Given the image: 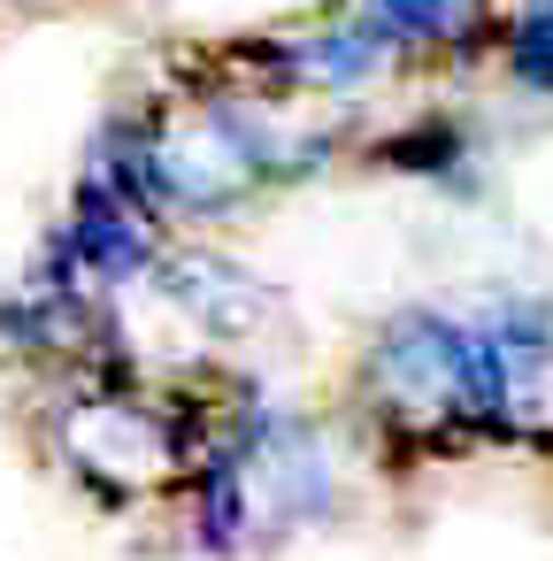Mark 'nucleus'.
Here are the masks:
<instances>
[{
	"mask_svg": "<svg viewBox=\"0 0 553 561\" xmlns=\"http://www.w3.org/2000/svg\"><path fill=\"white\" fill-rule=\"evenodd\" d=\"M200 484V523L216 546H277L292 530H308L315 515H331L338 500V469L315 423H246L223 454H208Z\"/></svg>",
	"mask_w": 553,
	"mask_h": 561,
	"instance_id": "2",
	"label": "nucleus"
},
{
	"mask_svg": "<svg viewBox=\"0 0 553 561\" xmlns=\"http://www.w3.org/2000/svg\"><path fill=\"white\" fill-rule=\"evenodd\" d=\"M108 154L131 170V185L147 193V208H177V216H216V208H239L262 178L254 147L239 139V124L223 116L216 93H193V101H162L147 116H131Z\"/></svg>",
	"mask_w": 553,
	"mask_h": 561,
	"instance_id": "3",
	"label": "nucleus"
},
{
	"mask_svg": "<svg viewBox=\"0 0 553 561\" xmlns=\"http://www.w3.org/2000/svg\"><path fill=\"white\" fill-rule=\"evenodd\" d=\"M361 400L400 438H446L484 423V369L469 323L446 316H392L361 362Z\"/></svg>",
	"mask_w": 553,
	"mask_h": 561,
	"instance_id": "4",
	"label": "nucleus"
},
{
	"mask_svg": "<svg viewBox=\"0 0 553 561\" xmlns=\"http://www.w3.org/2000/svg\"><path fill=\"white\" fill-rule=\"evenodd\" d=\"M147 285L177 308V323H185L193 339H216V346H239V339H254V331L277 316L269 285L246 277L239 262L208 254V247H162L154 270H147Z\"/></svg>",
	"mask_w": 553,
	"mask_h": 561,
	"instance_id": "5",
	"label": "nucleus"
},
{
	"mask_svg": "<svg viewBox=\"0 0 553 561\" xmlns=\"http://www.w3.org/2000/svg\"><path fill=\"white\" fill-rule=\"evenodd\" d=\"M507 47H515V70H522V78L553 85V0H515Z\"/></svg>",
	"mask_w": 553,
	"mask_h": 561,
	"instance_id": "9",
	"label": "nucleus"
},
{
	"mask_svg": "<svg viewBox=\"0 0 553 561\" xmlns=\"http://www.w3.org/2000/svg\"><path fill=\"white\" fill-rule=\"evenodd\" d=\"M55 454L101 500H162L208 469V446L193 438L185 408L139 385H116V377L78 385L55 408Z\"/></svg>",
	"mask_w": 553,
	"mask_h": 561,
	"instance_id": "1",
	"label": "nucleus"
},
{
	"mask_svg": "<svg viewBox=\"0 0 553 561\" xmlns=\"http://www.w3.org/2000/svg\"><path fill=\"white\" fill-rule=\"evenodd\" d=\"M384 39L361 32V24H331V32H308V39H277L262 62H269V85L285 93H361L377 70H384Z\"/></svg>",
	"mask_w": 553,
	"mask_h": 561,
	"instance_id": "7",
	"label": "nucleus"
},
{
	"mask_svg": "<svg viewBox=\"0 0 553 561\" xmlns=\"http://www.w3.org/2000/svg\"><path fill=\"white\" fill-rule=\"evenodd\" d=\"M484 369V423H507L515 438H553V339L538 316L507 308L469 331Z\"/></svg>",
	"mask_w": 553,
	"mask_h": 561,
	"instance_id": "6",
	"label": "nucleus"
},
{
	"mask_svg": "<svg viewBox=\"0 0 553 561\" xmlns=\"http://www.w3.org/2000/svg\"><path fill=\"white\" fill-rule=\"evenodd\" d=\"M461 0H354V24L377 32L384 47H415V39H438L453 32Z\"/></svg>",
	"mask_w": 553,
	"mask_h": 561,
	"instance_id": "8",
	"label": "nucleus"
}]
</instances>
